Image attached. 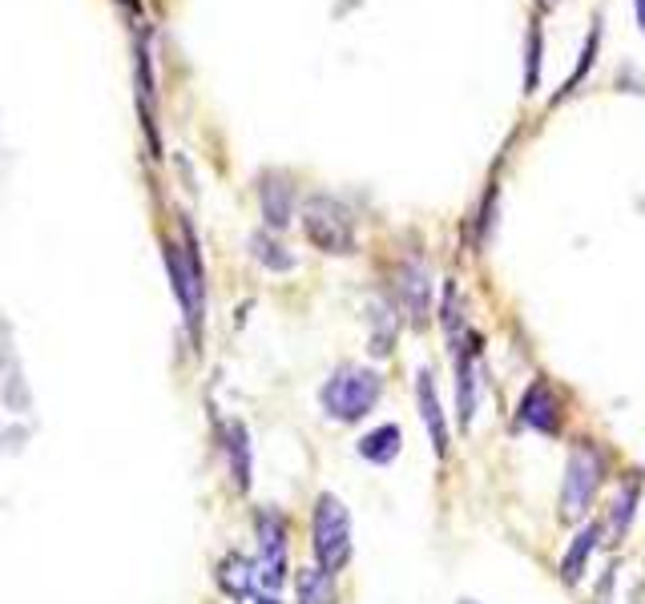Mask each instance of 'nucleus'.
<instances>
[{
  "label": "nucleus",
  "mask_w": 645,
  "mask_h": 604,
  "mask_svg": "<svg viewBox=\"0 0 645 604\" xmlns=\"http://www.w3.org/2000/svg\"><path fill=\"white\" fill-rule=\"evenodd\" d=\"M384 395V380L367 371V367L344 363L331 371V380L319 387V403H323V415L339 423H359L367 411L379 403Z\"/></svg>",
  "instance_id": "1"
},
{
  "label": "nucleus",
  "mask_w": 645,
  "mask_h": 604,
  "mask_svg": "<svg viewBox=\"0 0 645 604\" xmlns=\"http://www.w3.org/2000/svg\"><path fill=\"white\" fill-rule=\"evenodd\" d=\"M605 476V460L602 448L593 439L573 444L569 460H565V479H560V521L565 524H581L589 516V504L597 500Z\"/></svg>",
  "instance_id": "2"
},
{
  "label": "nucleus",
  "mask_w": 645,
  "mask_h": 604,
  "mask_svg": "<svg viewBox=\"0 0 645 604\" xmlns=\"http://www.w3.org/2000/svg\"><path fill=\"white\" fill-rule=\"evenodd\" d=\"M311 549H315V561L323 573H344L351 564V516L339 496L323 492L315 500V516H311Z\"/></svg>",
  "instance_id": "3"
},
{
  "label": "nucleus",
  "mask_w": 645,
  "mask_h": 604,
  "mask_svg": "<svg viewBox=\"0 0 645 604\" xmlns=\"http://www.w3.org/2000/svg\"><path fill=\"white\" fill-rule=\"evenodd\" d=\"M302 234L323 254H351L356 250V222L339 197L311 194L302 202Z\"/></svg>",
  "instance_id": "4"
},
{
  "label": "nucleus",
  "mask_w": 645,
  "mask_h": 604,
  "mask_svg": "<svg viewBox=\"0 0 645 604\" xmlns=\"http://www.w3.org/2000/svg\"><path fill=\"white\" fill-rule=\"evenodd\" d=\"M166 270H170L173 295H178V303L186 310L190 331L198 335L202 310H206V291H202V258H198V246H194V234H190V230H186V246L166 242Z\"/></svg>",
  "instance_id": "5"
},
{
  "label": "nucleus",
  "mask_w": 645,
  "mask_h": 604,
  "mask_svg": "<svg viewBox=\"0 0 645 604\" xmlns=\"http://www.w3.org/2000/svg\"><path fill=\"white\" fill-rule=\"evenodd\" d=\"M255 536H258V584L267 589H283L287 580V521L274 507H258L255 516Z\"/></svg>",
  "instance_id": "6"
},
{
  "label": "nucleus",
  "mask_w": 645,
  "mask_h": 604,
  "mask_svg": "<svg viewBox=\"0 0 645 604\" xmlns=\"http://www.w3.org/2000/svg\"><path fill=\"white\" fill-rule=\"evenodd\" d=\"M396 291H400V303L408 310V319L416 331H424L431 319V270L428 262L420 258H403L400 270H396Z\"/></svg>",
  "instance_id": "7"
},
{
  "label": "nucleus",
  "mask_w": 645,
  "mask_h": 604,
  "mask_svg": "<svg viewBox=\"0 0 645 604\" xmlns=\"http://www.w3.org/2000/svg\"><path fill=\"white\" fill-rule=\"evenodd\" d=\"M516 420L541 432V436H557L560 432V403L557 391L549 383H532L529 391L520 395V408H516Z\"/></svg>",
  "instance_id": "8"
},
{
  "label": "nucleus",
  "mask_w": 645,
  "mask_h": 604,
  "mask_svg": "<svg viewBox=\"0 0 645 604\" xmlns=\"http://www.w3.org/2000/svg\"><path fill=\"white\" fill-rule=\"evenodd\" d=\"M416 399H420V420L428 427V439L436 455L444 460L448 455V423H444V411H440V391H436V380H431V371L424 367L416 375Z\"/></svg>",
  "instance_id": "9"
},
{
  "label": "nucleus",
  "mask_w": 645,
  "mask_h": 604,
  "mask_svg": "<svg viewBox=\"0 0 645 604\" xmlns=\"http://www.w3.org/2000/svg\"><path fill=\"white\" fill-rule=\"evenodd\" d=\"M476 420V338L456 355V423L468 432Z\"/></svg>",
  "instance_id": "10"
},
{
  "label": "nucleus",
  "mask_w": 645,
  "mask_h": 604,
  "mask_svg": "<svg viewBox=\"0 0 645 604\" xmlns=\"http://www.w3.org/2000/svg\"><path fill=\"white\" fill-rule=\"evenodd\" d=\"M258 202H262V218H267L271 230H287L291 214H295V194H291V185L279 174H262Z\"/></svg>",
  "instance_id": "11"
},
{
  "label": "nucleus",
  "mask_w": 645,
  "mask_h": 604,
  "mask_svg": "<svg viewBox=\"0 0 645 604\" xmlns=\"http://www.w3.org/2000/svg\"><path fill=\"white\" fill-rule=\"evenodd\" d=\"M258 584V568L238 552H227L218 561V589L227 592L230 601H250V592Z\"/></svg>",
  "instance_id": "12"
},
{
  "label": "nucleus",
  "mask_w": 645,
  "mask_h": 604,
  "mask_svg": "<svg viewBox=\"0 0 645 604\" xmlns=\"http://www.w3.org/2000/svg\"><path fill=\"white\" fill-rule=\"evenodd\" d=\"M597 536H602V528H597V524H585V528L573 536L569 552H565V561H560V580H565L569 589L581 584V577L589 573V561H593V552H597Z\"/></svg>",
  "instance_id": "13"
},
{
  "label": "nucleus",
  "mask_w": 645,
  "mask_h": 604,
  "mask_svg": "<svg viewBox=\"0 0 645 604\" xmlns=\"http://www.w3.org/2000/svg\"><path fill=\"white\" fill-rule=\"evenodd\" d=\"M400 448H403V432H400V423H384V427H372L367 436L359 439V455L367 460V464H391L396 455H400Z\"/></svg>",
  "instance_id": "14"
},
{
  "label": "nucleus",
  "mask_w": 645,
  "mask_h": 604,
  "mask_svg": "<svg viewBox=\"0 0 645 604\" xmlns=\"http://www.w3.org/2000/svg\"><path fill=\"white\" fill-rule=\"evenodd\" d=\"M227 460H230L234 488L246 492V488H250V439H246L243 423H227Z\"/></svg>",
  "instance_id": "15"
},
{
  "label": "nucleus",
  "mask_w": 645,
  "mask_h": 604,
  "mask_svg": "<svg viewBox=\"0 0 645 604\" xmlns=\"http://www.w3.org/2000/svg\"><path fill=\"white\" fill-rule=\"evenodd\" d=\"M295 592H299V604H335V577L323 573V568H302L299 580H295Z\"/></svg>",
  "instance_id": "16"
},
{
  "label": "nucleus",
  "mask_w": 645,
  "mask_h": 604,
  "mask_svg": "<svg viewBox=\"0 0 645 604\" xmlns=\"http://www.w3.org/2000/svg\"><path fill=\"white\" fill-rule=\"evenodd\" d=\"M250 250H255V258L267 270H279V274H283V270L295 267V258H291V254L283 250L274 239H267V234H255V239H250Z\"/></svg>",
  "instance_id": "17"
},
{
  "label": "nucleus",
  "mask_w": 645,
  "mask_h": 604,
  "mask_svg": "<svg viewBox=\"0 0 645 604\" xmlns=\"http://www.w3.org/2000/svg\"><path fill=\"white\" fill-rule=\"evenodd\" d=\"M633 504H637V484H625V492H617L614 500V536H625V528H630V516H633Z\"/></svg>",
  "instance_id": "18"
},
{
  "label": "nucleus",
  "mask_w": 645,
  "mask_h": 604,
  "mask_svg": "<svg viewBox=\"0 0 645 604\" xmlns=\"http://www.w3.org/2000/svg\"><path fill=\"white\" fill-rule=\"evenodd\" d=\"M529 65H525V93H532L537 89V81H541V28L532 25L529 28V56H525Z\"/></svg>",
  "instance_id": "19"
},
{
  "label": "nucleus",
  "mask_w": 645,
  "mask_h": 604,
  "mask_svg": "<svg viewBox=\"0 0 645 604\" xmlns=\"http://www.w3.org/2000/svg\"><path fill=\"white\" fill-rule=\"evenodd\" d=\"M633 9H637V25H642L645 33V0H633Z\"/></svg>",
  "instance_id": "20"
},
{
  "label": "nucleus",
  "mask_w": 645,
  "mask_h": 604,
  "mask_svg": "<svg viewBox=\"0 0 645 604\" xmlns=\"http://www.w3.org/2000/svg\"><path fill=\"white\" fill-rule=\"evenodd\" d=\"M255 604H279V601H274V596H258Z\"/></svg>",
  "instance_id": "21"
},
{
  "label": "nucleus",
  "mask_w": 645,
  "mask_h": 604,
  "mask_svg": "<svg viewBox=\"0 0 645 604\" xmlns=\"http://www.w3.org/2000/svg\"><path fill=\"white\" fill-rule=\"evenodd\" d=\"M460 604H476V601H473V596H464V601H460Z\"/></svg>",
  "instance_id": "22"
}]
</instances>
